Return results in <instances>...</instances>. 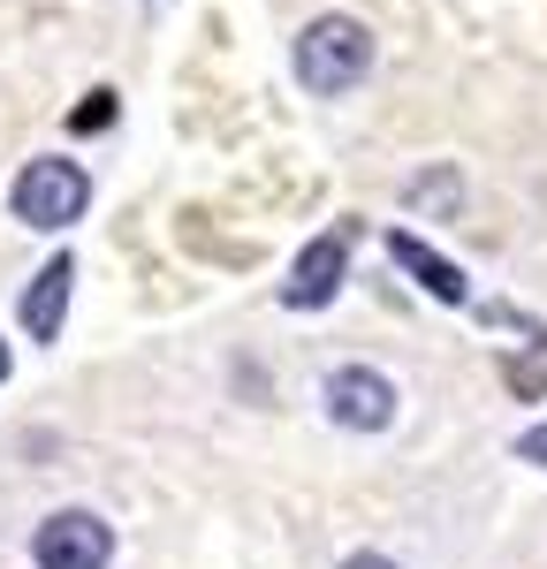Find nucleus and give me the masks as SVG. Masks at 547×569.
<instances>
[{
	"instance_id": "9",
	"label": "nucleus",
	"mask_w": 547,
	"mask_h": 569,
	"mask_svg": "<svg viewBox=\"0 0 547 569\" xmlns=\"http://www.w3.org/2000/svg\"><path fill=\"white\" fill-rule=\"evenodd\" d=\"M509 388L525 395V402H533V395L547 388V335L533 342V357H509Z\"/></svg>"
},
{
	"instance_id": "13",
	"label": "nucleus",
	"mask_w": 547,
	"mask_h": 569,
	"mask_svg": "<svg viewBox=\"0 0 547 569\" xmlns=\"http://www.w3.org/2000/svg\"><path fill=\"white\" fill-rule=\"evenodd\" d=\"M0 380H8V342H0Z\"/></svg>"
},
{
	"instance_id": "12",
	"label": "nucleus",
	"mask_w": 547,
	"mask_h": 569,
	"mask_svg": "<svg viewBox=\"0 0 547 569\" xmlns=\"http://www.w3.org/2000/svg\"><path fill=\"white\" fill-rule=\"evenodd\" d=\"M342 569H396V562H388V555H350Z\"/></svg>"
},
{
	"instance_id": "10",
	"label": "nucleus",
	"mask_w": 547,
	"mask_h": 569,
	"mask_svg": "<svg viewBox=\"0 0 547 569\" xmlns=\"http://www.w3.org/2000/svg\"><path fill=\"white\" fill-rule=\"evenodd\" d=\"M115 122V91H84V107L69 114V130H107Z\"/></svg>"
},
{
	"instance_id": "5",
	"label": "nucleus",
	"mask_w": 547,
	"mask_h": 569,
	"mask_svg": "<svg viewBox=\"0 0 547 569\" xmlns=\"http://www.w3.org/2000/svg\"><path fill=\"white\" fill-rule=\"evenodd\" d=\"M350 243H358V228H327V236H312V243H305V259L289 266L281 305H289V311L335 305V289H342V273H350Z\"/></svg>"
},
{
	"instance_id": "4",
	"label": "nucleus",
	"mask_w": 547,
	"mask_h": 569,
	"mask_svg": "<svg viewBox=\"0 0 547 569\" xmlns=\"http://www.w3.org/2000/svg\"><path fill=\"white\" fill-rule=\"evenodd\" d=\"M327 418L342 426V433H380V426H396V380L388 372H372V365H335L327 372Z\"/></svg>"
},
{
	"instance_id": "1",
	"label": "nucleus",
	"mask_w": 547,
	"mask_h": 569,
	"mask_svg": "<svg viewBox=\"0 0 547 569\" xmlns=\"http://www.w3.org/2000/svg\"><path fill=\"white\" fill-rule=\"evenodd\" d=\"M372 77V31L358 16H312L297 31V84L312 99H342Z\"/></svg>"
},
{
	"instance_id": "2",
	"label": "nucleus",
	"mask_w": 547,
	"mask_h": 569,
	"mask_svg": "<svg viewBox=\"0 0 547 569\" xmlns=\"http://www.w3.org/2000/svg\"><path fill=\"white\" fill-rule=\"evenodd\" d=\"M8 206H16V220L23 228H77L84 220V206H91V176L77 168V160H31L23 176H16V190H8Z\"/></svg>"
},
{
	"instance_id": "7",
	"label": "nucleus",
	"mask_w": 547,
	"mask_h": 569,
	"mask_svg": "<svg viewBox=\"0 0 547 569\" xmlns=\"http://www.w3.org/2000/svg\"><path fill=\"white\" fill-rule=\"evenodd\" d=\"M69 281H77V266L53 259L39 281L23 289V335H31V342H53V335H61V311H69Z\"/></svg>"
},
{
	"instance_id": "11",
	"label": "nucleus",
	"mask_w": 547,
	"mask_h": 569,
	"mask_svg": "<svg viewBox=\"0 0 547 569\" xmlns=\"http://www.w3.org/2000/svg\"><path fill=\"white\" fill-rule=\"evenodd\" d=\"M517 456H525V463H540V471H547V426H533V433L517 440Z\"/></svg>"
},
{
	"instance_id": "3",
	"label": "nucleus",
	"mask_w": 547,
	"mask_h": 569,
	"mask_svg": "<svg viewBox=\"0 0 547 569\" xmlns=\"http://www.w3.org/2000/svg\"><path fill=\"white\" fill-rule=\"evenodd\" d=\"M31 562L39 569H107L115 562V531L91 509H53L39 531H31Z\"/></svg>"
},
{
	"instance_id": "6",
	"label": "nucleus",
	"mask_w": 547,
	"mask_h": 569,
	"mask_svg": "<svg viewBox=\"0 0 547 569\" xmlns=\"http://www.w3.org/2000/svg\"><path fill=\"white\" fill-rule=\"evenodd\" d=\"M388 259L404 266V273L418 281V289H426V297H441V305H471V289H464V273H456L449 259H434V251H426V243H418L410 228H396V236H388Z\"/></svg>"
},
{
	"instance_id": "8",
	"label": "nucleus",
	"mask_w": 547,
	"mask_h": 569,
	"mask_svg": "<svg viewBox=\"0 0 547 569\" xmlns=\"http://www.w3.org/2000/svg\"><path fill=\"white\" fill-rule=\"evenodd\" d=\"M404 206H410V213H434V220H456V206H464V182H456V168L410 176V182H404Z\"/></svg>"
}]
</instances>
